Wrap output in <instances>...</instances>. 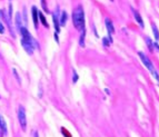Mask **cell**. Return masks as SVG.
<instances>
[{
    "mask_svg": "<svg viewBox=\"0 0 159 137\" xmlns=\"http://www.w3.org/2000/svg\"><path fill=\"white\" fill-rule=\"evenodd\" d=\"M77 80H78V75H77L76 70H73V77H72V81H73V83H77Z\"/></svg>",
    "mask_w": 159,
    "mask_h": 137,
    "instance_id": "19",
    "label": "cell"
},
{
    "mask_svg": "<svg viewBox=\"0 0 159 137\" xmlns=\"http://www.w3.org/2000/svg\"><path fill=\"white\" fill-rule=\"evenodd\" d=\"M146 40H147V43H148V46H149V48H150V50L154 51V43H152L151 40H150V38H148V37H146Z\"/></svg>",
    "mask_w": 159,
    "mask_h": 137,
    "instance_id": "17",
    "label": "cell"
},
{
    "mask_svg": "<svg viewBox=\"0 0 159 137\" xmlns=\"http://www.w3.org/2000/svg\"><path fill=\"white\" fill-rule=\"evenodd\" d=\"M19 32H20V35H21V39H25V40L29 41V43L34 46V48H39V45H38V43L36 41V39L30 35V32H29L25 27H22Z\"/></svg>",
    "mask_w": 159,
    "mask_h": 137,
    "instance_id": "3",
    "label": "cell"
},
{
    "mask_svg": "<svg viewBox=\"0 0 159 137\" xmlns=\"http://www.w3.org/2000/svg\"><path fill=\"white\" fill-rule=\"evenodd\" d=\"M16 27H17V30L20 31V29L22 28V21H21V14L20 12L16 14Z\"/></svg>",
    "mask_w": 159,
    "mask_h": 137,
    "instance_id": "11",
    "label": "cell"
},
{
    "mask_svg": "<svg viewBox=\"0 0 159 137\" xmlns=\"http://www.w3.org/2000/svg\"><path fill=\"white\" fill-rule=\"evenodd\" d=\"M72 22L76 29L82 31L85 29V12L81 6H78L72 12Z\"/></svg>",
    "mask_w": 159,
    "mask_h": 137,
    "instance_id": "1",
    "label": "cell"
},
{
    "mask_svg": "<svg viewBox=\"0 0 159 137\" xmlns=\"http://www.w3.org/2000/svg\"><path fill=\"white\" fill-rule=\"evenodd\" d=\"M41 6H42V9L46 11V12H48V7H47V5H46V1L45 0H41Z\"/></svg>",
    "mask_w": 159,
    "mask_h": 137,
    "instance_id": "18",
    "label": "cell"
},
{
    "mask_svg": "<svg viewBox=\"0 0 159 137\" xmlns=\"http://www.w3.org/2000/svg\"><path fill=\"white\" fill-rule=\"evenodd\" d=\"M35 137H39V135H38V133H35Z\"/></svg>",
    "mask_w": 159,
    "mask_h": 137,
    "instance_id": "24",
    "label": "cell"
},
{
    "mask_svg": "<svg viewBox=\"0 0 159 137\" xmlns=\"http://www.w3.org/2000/svg\"><path fill=\"white\" fill-rule=\"evenodd\" d=\"M31 12H32V20H34L35 28L38 29V23H39V20H38V10H37V8L32 7V9H31Z\"/></svg>",
    "mask_w": 159,
    "mask_h": 137,
    "instance_id": "8",
    "label": "cell"
},
{
    "mask_svg": "<svg viewBox=\"0 0 159 137\" xmlns=\"http://www.w3.org/2000/svg\"><path fill=\"white\" fill-rule=\"evenodd\" d=\"M12 72H14V77H16V79H17V81H18V83H20V78H19V76H18V74H17V70L14 69Z\"/></svg>",
    "mask_w": 159,
    "mask_h": 137,
    "instance_id": "21",
    "label": "cell"
},
{
    "mask_svg": "<svg viewBox=\"0 0 159 137\" xmlns=\"http://www.w3.org/2000/svg\"><path fill=\"white\" fill-rule=\"evenodd\" d=\"M38 17H39V19H40V21H41V23H42L45 27H49V25H48V22H47V20H46V18H45V16L42 14V12H40V11H38Z\"/></svg>",
    "mask_w": 159,
    "mask_h": 137,
    "instance_id": "14",
    "label": "cell"
},
{
    "mask_svg": "<svg viewBox=\"0 0 159 137\" xmlns=\"http://www.w3.org/2000/svg\"><path fill=\"white\" fill-rule=\"evenodd\" d=\"M62 133H64V135H67V137H70V135L67 133V130H66L65 128H62Z\"/></svg>",
    "mask_w": 159,
    "mask_h": 137,
    "instance_id": "22",
    "label": "cell"
},
{
    "mask_svg": "<svg viewBox=\"0 0 159 137\" xmlns=\"http://www.w3.org/2000/svg\"><path fill=\"white\" fill-rule=\"evenodd\" d=\"M67 18H68L67 12H66V11H62V12H61V17H60V19H59L60 26H65L66 22H67Z\"/></svg>",
    "mask_w": 159,
    "mask_h": 137,
    "instance_id": "13",
    "label": "cell"
},
{
    "mask_svg": "<svg viewBox=\"0 0 159 137\" xmlns=\"http://www.w3.org/2000/svg\"><path fill=\"white\" fill-rule=\"evenodd\" d=\"M52 20H53V26H55V39H56V41L59 43V32H60V23H59V10H57L53 12L52 14Z\"/></svg>",
    "mask_w": 159,
    "mask_h": 137,
    "instance_id": "5",
    "label": "cell"
},
{
    "mask_svg": "<svg viewBox=\"0 0 159 137\" xmlns=\"http://www.w3.org/2000/svg\"><path fill=\"white\" fill-rule=\"evenodd\" d=\"M106 27H107V30H108L109 35H112L115 32V28H114V25L112 22L110 21L109 19H106Z\"/></svg>",
    "mask_w": 159,
    "mask_h": 137,
    "instance_id": "12",
    "label": "cell"
},
{
    "mask_svg": "<svg viewBox=\"0 0 159 137\" xmlns=\"http://www.w3.org/2000/svg\"><path fill=\"white\" fill-rule=\"evenodd\" d=\"M0 127H1V130H2V135L3 136H6L8 133V129H7V124L5 122V119H3V117H1L0 116Z\"/></svg>",
    "mask_w": 159,
    "mask_h": 137,
    "instance_id": "10",
    "label": "cell"
},
{
    "mask_svg": "<svg viewBox=\"0 0 159 137\" xmlns=\"http://www.w3.org/2000/svg\"><path fill=\"white\" fill-rule=\"evenodd\" d=\"M151 28H152V31H154V35H155V39H156V40H159V31L157 26H156L155 23H152Z\"/></svg>",
    "mask_w": 159,
    "mask_h": 137,
    "instance_id": "15",
    "label": "cell"
},
{
    "mask_svg": "<svg viewBox=\"0 0 159 137\" xmlns=\"http://www.w3.org/2000/svg\"><path fill=\"white\" fill-rule=\"evenodd\" d=\"M132 12H134V16H135V19L137 20V22L139 23V26L141 27V28H144V21H143V18H141V16L139 14L137 10H135V9H132Z\"/></svg>",
    "mask_w": 159,
    "mask_h": 137,
    "instance_id": "9",
    "label": "cell"
},
{
    "mask_svg": "<svg viewBox=\"0 0 159 137\" xmlns=\"http://www.w3.org/2000/svg\"><path fill=\"white\" fill-rule=\"evenodd\" d=\"M3 135H2V130H1V127H0V137H2Z\"/></svg>",
    "mask_w": 159,
    "mask_h": 137,
    "instance_id": "23",
    "label": "cell"
},
{
    "mask_svg": "<svg viewBox=\"0 0 159 137\" xmlns=\"http://www.w3.org/2000/svg\"><path fill=\"white\" fill-rule=\"evenodd\" d=\"M110 1H112V0H110Z\"/></svg>",
    "mask_w": 159,
    "mask_h": 137,
    "instance_id": "25",
    "label": "cell"
},
{
    "mask_svg": "<svg viewBox=\"0 0 159 137\" xmlns=\"http://www.w3.org/2000/svg\"><path fill=\"white\" fill-rule=\"evenodd\" d=\"M139 57H140V59H141V61H143V64H144L145 66H146V68L149 70V72H151V75L156 78V79L159 81V75L158 72H156V69H155V67H154V65L151 64V61H150V59H148V57L145 55L144 52H139Z\"/></svg>",
    "mask_w": 159,
    "mask_h": 137,
    "instance_id": "2",
    "label": "cell"
},
{
    "mask_svg": "<svg viewBox=\"0 0 159 137\" xmlns=\"http://www.w3.org/2000/svg\"><path fill=\"white\" fill-rule=\"evenodd\" d=\"M0 98H1V97H0Z\"/></svg>",
    "mask_w": 159,
    "mask_h": 137,
    "instance_id": "26",
    "label": "cell"
},
{
    "mask_svg": "<svg viewBox=\"0 0 159 137\" xmlns=\"http://www.w3.org/2000/svg\"><path fill=\"white\" fill-rule=\"evenodd\" d=\"M21 45H22L23 49L26 50V52H27V54H29V55H32V54H34L35 48H34V46L29 43V41L25 40V39H21Z\"/></svg>",
    "mask_w": 159,
    "mask_h": 137,
    "instance_id": "7",
    "label": "cell"
},
{
    "mask_svg": "<svg viewBox=\"0 0 159 137\" xmlns=\"http://www.w3.org/2000/svg\"><path fill=\"white\" fill-rule=\"evenodd\" d=\"M18 120L21 126L22 130H26L27 128V117H26V110L23 108V106L18 107Z\"/></svg>",
    "mask_w": 159,
    "mask_h": 137,
    "instance_id": "4",
    "label": "cell"
},
{
    "mask_svg": "<svg viewBox=\"0 0 159 137\" xmlns=\"http://www.w3.org/2000/svg\"><path fill=\"white\" fill-rule=\"evenodd\" d=\"M85 35H86V31H85V29L82 30V34H81V36H80V43L79 45L80 46H85Z\"/></svg>",
    "mask_w": 159,
    "mask_h": 137,
    "instance_id": "16",
    "label": "cell"
},
{
    "mask_svg": "<svg viewBox=\"0 0 159 137\" xmlns=\"http://www.w3.org/2000/svg\"><path fill=\"white\" fill-rule=\"evenodd\" d=\"M0 18L2 19V21L5 22L6 25L8 26V28L10 30V34L12 35V37H14V28H12V26H11V21H10V18H9V16H8L6 12H5V10H0Z\"/></svg>",
    "mask_w": 159,
    "mask_h": 137,
    "instance_id": "6",
    "label": "cell"
},
{
    "mask_svg": "<svg viewBox=\"0 0 159 137\" xmlns=\"http://www.w3.org/2000/svg\"><path fill=\"white\" fill-rule=\"evenodd\" d=\"M3 32H5V26H3V23H2V22L0 21V34L2 35Z\"/></svg>",
    "mask_w": 159,
    "mask_h": 137,
    "instance_id": "20",
    "label": "cell"
}]
</instances>
